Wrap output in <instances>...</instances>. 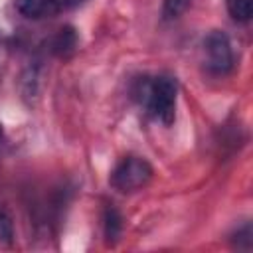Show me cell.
<instances>
[{
  "label": "cell",
  "mask_w": 253,
  "mask_h": 253,
  "mask_svg": "<svg viewBox=\"0 0 253 253\" xmlns=\"http://www.w3.org/2000/svg\"><path fill=\"white\" fill-rule=\"evenodd\" d=\"M206 67L213 75H225L233 69V49L229 38L221 30H211L204 38Z\"/></svg>",
  "instance_id": "obj_3"
},
{
  "label": "cell",
  "mask_w": 253,
  "mask_h": 253,
  "mask_svg": "<svg viewBox=\"0 0 253 253\" xmlns=\"http://www.w3.org/2000/svg\"><path fill=\"white\" fill-rule=\"evenodd\" d=\"M2 138H4V132H2V125H0V144H2Z\"/></svg>",
  "instance_id": "obj_11"
},
{
  "label": "cell",
  "mask_w": 253,
  "mask_h": 253,
  "mask_svg": "<svg viewBox=\"0 0 253 253\" xmlns=\"http://www.w3.org/2000/svg\"><path fill=\"white\" fill-rule=\"evenodd\" d=\"M231 243H233V247H237V249H245V251L251 249L253 233H251V223H249V221L243 223L241 227H237V229L233 231V235H231Z\"/></svg>",
  "instance_id": "obj_9"
},
{
  "label": "cell",
  "mask_w": 253,
  "mask_h": 253,
  "mask_svg": "<svg viewBox=\"0 0 253 253\" xmlns=\"http://www.w3.org/2000/svg\"><path fill=\"white\" fill-rule=\"evenodd\" d=\"M75 45H77V34H75V30L69 28V26H67V28H61V30L51 38V42H49V49H51V53H55V55H65V53L73 51Z\"/></svg>",
  "instance_id": "obj_6"
},
{
  "label": "cell",
  "mask_w": 253,
  "mask_h": 253,
  "mask_svg": "<svg viewBox=\"0 0 253 253\" xmlns=\"http://www.w3.org/2000/svg\"><path fill=\"white\" fill-rule=\"evenodd\" d=\"M152 174H154V170H152V166L146 158L125 156L113 168L109 182L117 192L126 194V192H136L142 186H146L150 182Z\"/></svg>",
  "instance_id": "obj_2"
},
{
  "label": "cell",
  "mask_w": 253,
  "mask_h": 253,
  "mask_svg": "<svg viewBox=\"0 0 253 253\" xmlns=\"http://www.w3.org/2000/svg\"><path fill=\"white\" fill-rule=\"evenodd\" d=\"M121 231H123V217L115 206L107 204L103 210V233H105L107 243L113 245L121 237Z\"/></svg>",
  "instance_id": "obj_5"
},
{
  "label": "cell",
  "mask_w": 253,
  "mask_h": 253,
  "mask_svg": "<svg viewBox=\"0 0 253 253\" xmlns=\"http://www.w3.org/2000/svg\"><path fill=\"white\" fill-rule=\"evenodd\" d=\"M136 99L144 105L146 113L162 123L164 126H170L176 119V97H178V81L172 75H154V77H142L138 81V87L134 91Z\"/></svg>",
  "instance_id": "obj_1"
},
{
  "label": "cell",
  "mask_w": 253,
  "mask_h": 253,
  "mask_svg": "<svg viewBox=\"0 0 253 253\" xmlns=\"http://www.w3.org/2000/svg\"><path fill=\"white\" fill-rule=\"evenodd\" d=\"M190 2L192 0H162V18L166 22L180 18L188 10Z\"/></svg>",
  "instance_id": "obj_8"
},
{
  "label": "cell",
  "mask_w": 253,
  "mask_h": 253,
  "mask_svg": "<svg viewBox=\"0 0 253 253\" xmlns=\"http://www.w3.org/2000/svg\"><path fill=\"white\" fill-rule=\"evenodd\" d=\"M16 10L32 20L53 16L67 8V0H14Z\"/></svg>",
  "instance_id": "obj_4"
},
{
  "label": "cell",
  "mask_w": 253,
  "mask_h": 253,
  "mask_svg": "<svg viewBox=\"0 0 253 253\" xmlns=\"http://www.w3.org/2000/svg\"><path fill=\"white\" fill-rule=\"evenodd\" d=\"M14 237V227H12V219L8 217L6 211L0 210V243H12Z\"/></svg>",
  "instance_id": "obj_10"
},
{
  "label": "cell",
  "mask_w": 253,
  "mask_h": 253,
  "mask_svg": "<svg viewBox=\"0 0 253 253\" xmlns=\"http://www.w3.org/2000/svg\"><path fill=\"white\" fill-rule=\"evenodd\" d=\"M225 8L227 14L239 24H247L253 16V0H225Z\"/></svg>",
  "instance_id": "obj_7"
}]
</instances>
